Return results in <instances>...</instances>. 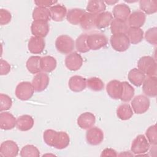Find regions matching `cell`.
Instances as JSON below:
<instances>
[{
    "label": "cell",
    "mask_w": 157,
    "mask_h": 157,
    "mask_svg": "<svg viewBox=\"0 0 157 157\" xmlns=\"http://www.w3.org/2000/svg\"><path fill=\"white\" fill-rule=\"evenodd\" d=\"M43 139L47 145L59 150L66 148L70 142L69 136L66 132H58L53 129L45 130L43 134Z\"/></svg>",
    "instance_id": "cell-1"
},
{
    "label": "cell",
    "mask_w": 157,
    "mask_h": 157,
    "mask_svg": "<svg viewBox=\"0 0 157 157\" xmlns=\"http://www.w3.org/2000/svg\"><path fill=\"white\" fill-rule=\"evenodd\" d=\"M137 67L148 77L156 75V63L150 56L141 57L137 62Z\"/></svg>",
    "instance_id": "cell-2"
},
{
    "label": "cell",
    "mask_w": 157,
    "mask_h": 157,
    "mask_svg": "<svg viewBox=\"0 0 157 157\" xmlns=\"http://www.w3.org/2000/svg\"><path fill=\"white\" fill-rule=\"evenodd\" d=\"M55 47L62 54H69L75 47V42L72 37L67 35H60L55 40Z\"/></svg>",
    "instance_id": "cell-3"
},
{
    "label": "cell",
    "mask_w": 157,
    "mask_h": 157,
    "mask_svg": "<svg viewBox=\"0 0 157 157\" xmlns=\"http://www.w3.org/2000/svg\"><path fill=\"white\" fill-rule=\"evenodd\" d=\"M110 42L113 49L120 52L127 50L130 45L129 40L126 34H113L110 39Z\"/></svg>",
    "instance_id": "cell-4"
},
{
    "label": "cell",
    "mask_w": 157,
    "mask_h": 157,
    "mask_svg": "<svg viewBox=\"0 0 157 157\" xmlns=\"http://www.w3.org/2000/svg\"><path fill=\"white\" fill-rule=\"evenodd\" d=\"M150 144L146 137L143 134L138 135L132 141L131 150L136 156L147 153L150 149Z\"/></svg>",
    "instance_id": "cell-5"
},
{
    "label": "cell",
    "mask_w": 157,
    "mask_h": 157,
    "mask_svg": "<svg viewBox=\"0 0 157 157\" xmlns=\"http://www.w3.org/2000/svg\"><path fill=\"white\" fill-rule=\"evenodd\" d=\"M34 93V89L31 83L29 82H21L16 86L15 94L18 99L21 101H26L32 98Z\"/></svg>",
    "instance_id": "cell-6"
},
{
    "label": "cell",
    "mask_w": 157,
    "mask_h": 157,
    "mask_svg": "<svg viewBox=\"0 0 157 157\" xmlns=\"http://www.w3.org/2000/svg\"><path fill=\"white\" fill-rule=\"evenodd\" d=\"M131 104L134 113L136 114H142L148 110L150 102L147 96L140 94L132 99Z\"/></svg>",
    "instance_id": "cell-7"
},
{
    "label": "cell",
    "mask_w": 157,
    "mask_h": 157,
    "mask_svg": "<svg viewBox=\"0 0 157 157\" xmlns=\"http://www.w3.org/2000/svg\"><path fill=\"white\" fill-rule=\"evenodd\" d=\"M87 44L90 50H97L107 45V39L102 33H92L88 35Z\"/></svg>",
    "instance_id": "cell-8"
},
{
    "label": "cell",
    "mask_w": 157,
    "mask_h": 157,
    "mask_svg": "<svg viewBox=\"0 0 157 157\" xmlns=\"http://www.w3.org/2000/svg\"><path fill=\"white\" fill-rule=\"evenodd\" d=\"M104 132L99 128L93 126L86 132V140L88 144L91 145H98L104 140Z\"/></svg>",
    "instance_id": "cell-9"
},
{
    "label": "cell",
    "mask_w": 157,
    "mask_h": 157,
    "mask_svg": "<svg viewBox=\"0 0 157 157\" xmlns=\"http://www.w3.org/2000/svg\"><path fill=\"white\" fill-rule=\"evenodd\" d=\"M19 151L18 145L13 140H8L1 143L0 155L3 157H15Z\"/></svg>",
    "instance_id": "cell-10"
},
{
    "label": "cell",
    "mask_w": 157,
    "mask_h": 157,
    "mask_svg": "<svg viewBox=\"0 0 157 157\" xmlns=\"http://www.w3.org/2000/svg\"><path fill=\"white\" fill-rule=\"evenodd\" d=\"M31 31L33 36L45 37L49 32L48 21L43 20H34L31 26Z\"/></svg>",
    "instance_id": "cell-11"
},
{
    "label": "cell",
    "mask_w": 157,
    "mask_h": 157,
    "mask_svg": "<svg viewBox=\"0 0 157 157\" xmlns=\"http://www.w3.org/2000/svg\"><path fill=\"white\" fill-rule=\"evenodd\" d=\"M66 67L70 71H75L78 70L83 64L82 56L77 52H71L65 58Z\"/></svg>",
    "instance_id": "cell-12"
},
{
    "label": "cell",
    "mask_w": 157,
    "mask_h": 157,
    "mask_svg": "<svg viewBox=\"0 0 157 157\" xmlns=\"http://www.w3.org/2000/svg\"><path fill=\"white\" fill-rule=\"evenodd\" d=\"M50 78L48 75L45 72H39L36 74L32 80V85L34 91L37 92H41L45 90L48 84Z\"/></svg>",
    "instance_id": "cell-13"
},
{
    "label": "cell",
    "mask_w": 157,
    "mask_h": 157,
    "mask_svg": "<svg viewBox=\"0 0 157 157\" xmlns=\"http://www.w3.org/2000/svg\"><path fill=\"white\" fill-rule=\"evenodd\" d=\"M142 91L145 96L155 97L157 95V78L151 76L145 78L142 83Z\"/></svg>",
    "instance_id": "cell-14"
},
{
    "label": "cell",
    "mask_w": 157,
    "mask_h": 157,
    "mask_svg": "<svg viewBox=\"0 0 157 157\" xmlns=\"http://www.w3.org/2000/svg\"><path fill=\"white\" fill-rule=\"evenodd\" d=\"M146 15L144 12L140 10H136L129 15L127 23L129 27L140 28L144 25Z\"/></svg>",
    "instance_id": "cell-15"
},
{
    "label": "cell",
    "mask_w": 157,
    "mask_h": 157,
    "mask_svg": "<svg viewBox=\"0 0 157 157\" xmlns=\"http://www.w3.org/2000/svg\"><path fill=\"white\" fill-rule=\"evenodd\" d=\"M96 118L94 115L89 112H86L80 114L77 120V124L83 129H88L93 127Z\"/></svg>",
    "instance_id": "cell-16"
},
{
    "label": "cell",
    "mask_w": 157,
    "mask_h": 157,
    "mask_svg": "<svg viewBox=\"0 0 157 157\" xmlns=\"http://www.w3.org/2000/svg\"><path fill=\"white\" fill-rule=\"evenodd\" d=\"M45 47V42L44 38L32 36L28 42V48L29 51L33 54L41 53Z\"/></svg>",
    "instance_id": "cell-17"
},
{
    "label": "cell",
    "mask_w": 157,
    "mask_h": 157,
    "mask_svg": "<svg viewBox=\"0 0 157 157\" xmlns=\"http://www.w3.org/2000/svg\"><path fill=\"white\" fill-rule=\"evenodd\" d=\"M17 119L9 112H1L0 113V127L4 130H10L16 126Z\"/></svg>",
    "instance_id": "cell-18"
},
{
    "label": "cell",
    "mask_w": 157,
    "mask_h": 157,
    "mask_svg": "<svg viewBox=\"0 0 157 157\" xmlns=\"http://www.w3.org/2000/svg\"><path fill=\"white\" fill-rule=\"evenodd\" d=\"M68 85L74 92L82 91L86 87V79L80 75H74L69 78Z\"/></svg>",
    "instance_id": "cell-19"
},
{
    "label": "cell",
    "mask_w": 157,
    "mask_h": 157,
    "mask_svg": "<svg viewBox=\"0 0 157 157\" xmlns=\"http://www.w3.org/2000/svg\"><path fill=\"white\" fill-rule=\"evenodd\" d=\"M131 14V9L126 4L121 3L114 6L112 12V15L115 19H119L127 21L129 15Z\"/></svg>",
    "instance_id": "cell-20"
},
{
    "label": "cell",
    "mask_w": 157,
    "mask_h": 157,
    "mask_svg": "<svg viewBox=\"0 0 157 157\" xmlns=\"http://www.w3.org/2000/svg\"><path fill=\"white\" fill-rule=\"evenodd\" d=\"M121 82L117 80L110 81L106 86L108 95L113 99H120L121 92Z\"/></svg>",
    "instance_id": "cell-21"
},
{
    "label": "cell",
    "mask_w": 157,
    "mask_h": 157,
    "mask_svg": "<svg viewBox=\"0 0 157 157\" xmlns=\"http://www.w3.org/2000/svg\"><path fill=\"white\" fill-rule=\"evenodd\" d=\"M50 18L55 21H61L67 15V9L62 4H55L49 8Z\"/></svg>",
    "instance_id": "cell-22"
},
{
    "label": "cell",
    "mask_w": 157,
    "mask_h": 157,
    "mask_svg": "<svg viewBox=\"0 0 157 157\" xmlns=\"http://www.w3.org/2000/svg\"><path fill=\"white\" fill-rule=\"evenodd\" d=\"M34 123V121L31 116L29 115H23L17 118L16 126L20 131H27L33 127Z\"/></svg>",
    "instance_id": "cell-23"
},
{
    "label": "cell",
    "mask_w": 157,
    "mask_h": 157,
    "mask_svg": "<svg viewBox=\"0 0 157 157\" xmlns=\"http://www.w3.org/2000/svg\"><path fill=\"white\" fill-rule=\"evenodd\" d=\"M113 20V15L110 12L104 11L96 15L95 25L98 29L108 27Z\"/></svg>",
    "instance_id": "cell-24"
},
{
    "label": "cell",
    "mask_w": 157,
    "mask_h": 157,
    "mask_svg": "<svg viewBox=\"0 0 157 157\" xmlns=\"http://www.w3.org/2000/svg\"><path fill=\"white\" fill-rule=\"evenodd\" d=\"M145 78V74L138 68L132 69L129 71L128 75L129 81L136 86H140L142 85Z\"/></svg>",
    "instance_id": "cell-25"
},
{
    "label": "cell",
    "mask_w": 157,
    "mask_h": 157,
    "mask_svg": "<svg viewBox=\"0 0 157 157\" xmlns=\"http://www.w3.org/2000/svg\"><path fill=\"white\" fill-rule=\"evenodd\" d=\"M129 28L127 21L115 18L113 19L110 25V31L112 34H126Z\"/></svg>",
    "instance_id": "cell-26"
},
{
    "label": "cell",
    "mask_w": 157,
    "mask_h": 157,
    "mask_svg": "<svg viewBox=\"0 0 157 157\" xmlns=\"http://www.w3.org/2000/svg\"><path fill=\"white\" fill-rule=\"evenodd\" d=\"M85 10L82 9L74 8L68 10L66 15V19L71 24L77 25L80 24V20L83 15L85 13Z\"/></svg>",
    "instance_id": "cell-27"
},
{
    "label": "cell",
    "mask_w": 157,
    "mask_h": 157,
    "mask_svg": "<svg viewBox=\"0 0 157 157\" xmlns=\"http://www.w3.org/2000/svg\"><path fill=\"white\" fill-rule=\"evenodd\" d=\"M96 14H93L90 12H85L80 21V25L81 28L84 30H90L96 27Z\"/></svg>",
    "instance_id": "cell-28"
},
{
    "label": "cell",
    "mask_w": 157,
    "mask_h": 157,
    "mask_svg": "<svg viewBox=\"0 0 157 157\" xmlns=\"http://www.w3.org/2000/svg\"><path fill=\"white\" fill-rule=\"evenodd\" d=\"M126 34L132 44H137L140 42L144 36V31L141 28L132 27L129 28Z\"/></svg>",
    "instance_id": "cell-29"
},
{
    "label": "cell",
    "mask_w": 157,
    "mask_h": 157,
    "mask_svg": "<svg viewBox=\"0 0 157 157\" xmlns=\"http://www.w3.org/2000/svg\"><path fill=\"white\" fill-rule=\"evenodd\" d=\"M40 59L39 56H30L26 61V68L31 74H38L42 71L40 66Z\"/></svg>",
    "instance_id": "cell-30"
},
{
    "label": "cell",
    "mask_w": 157,
    "mask_h": 157,
    "mask_svg": "<svg viewBox=\"0 0 157 157\" xmlns=\"http://www.w3.org/2000/svg\"><path fill=\"white\" fill-rule=\"evenodd\" d=\"M56 61L55 58L51 56H44L41 57L40 66L42 71L44 72H51L56 67Z\"/></svg>",
    "instance_id": "cell-31"
},
{
    "label": "cell",
    "mask_w": 157,
    "mask_h": 157,
    "mask_svg": "<svg viewBox=\"0 0 157 157\" xmlns=\"http://www.w3.org/2000/svg\"><path fill=\"white\" fill-rule=\"evenodd\" d=\"M121 92L120 99L123 102H128L131 101L135 93L134 88L127 82H121Z\"/></svg>",
    "instance_id": "cell-32"
},
{
    "label": "cell",
    "mask_w": 157,
    "mask_h": 157,
    "mask_svg": "<svg viewBox=\"0 0 157 157\" xmlns=\"http://www.w3.org/2000/svg\"><path fill=\"white\" fill-rule=\"evenodd\" d=\"M106 6L103 1L91 0L88 1L86 6V10L88 12L96 15L104 12Z\"/></svg>",
    "instance_id": "cell-33"
},
{
    "label": "cell",
    "mask_w": 157,
    "mask_h": 157,
    "mask_svg": "<svg viewBox=\"0 0 157 157\" xmlns=\"http://www.w3.org/2000/svg\"><path fill=\"white\" fill-rule=\"evenodd\" d=\"M117 115L121 120H128L133 115V110L128 104H122L117 109Z\"/></svg>",
    "instance_id": "cell-34"
},
{
    "label": "cell",
    "mask_w": 157,
    "mask_h": 157,
    "mask_svg": "<svg viewBox=\"0 0 157 157\" xmlns=\"http://www.w3.org/2000/svg\"><path fill=\"white\" fill-rule=\"evenodd\" d=\"M139 7L142 12L145 14H153L157 11V1L155 0H140Z\"/></svg>",
    "instance_id": "cell-35"
},
{
    "label": "cell",
    "mask_w": 157,
    "mask_h": 157,
    "mask_svg": "<svg viewBox=\"0 0 157 157\" xmlns=\"http://www.w3.org/2000/svg\"><path fill=\"white\" fill-rule=\"evenodd\" d=\"M32 17L34 20H43L48 21L50 18V13L48 8L36 7L34 9Z\"/></svg>",
    "instance_id": "cell-36"
},
{
    "label": "cell",
    "mask_w": 157,
    "mask_h": 157,
    "mask_svg": "<svg viewBox=\"0 0 157 157\" xmlns=\"http://www.w3.org/2000/svg\"><path fill=\"white\" fill-rule=\"evenodd\" d=\"M88 34H82L76 39L75 46L76 50L80 53H86L90 50L87 44Z\"/></svg>",
    "instance_id": "cell-37"
},
{
    "label": "cell",
    "mask_w": 157,
    "mask_h": 157,
    "mask_svg": "<svg viewBox=\"0 0 157 157\" xmlns=\"http://www.w3.org/2000/svg\"><path fill=\"white\" fill-rule=\"evenodd\" d=\"M21 157H39L40 152L38 148L33 145H26L24 146L20 153Z\"/></svg>",
    "instance_id": "cell-38"
},
{
    "label": "cell",
    "mask_w": 157,
    "mask_h": 157,
    "mask_svg": "<svg viewBox=\"0 0 157 157\" xmlns=\"http://www.w3.org/2000/svg\"><path fill=\"white\" fill-rule=\"evenodd\" d=\"M86 86L92 91H99L104 88V84L101 78L93 77L86 80Z\"/></svg>",
    "instance_id": "cell-39"
},
{
    "label": "cell",
    "mask_w": 157,
    "mask_h": 157,
    "mask_svg": "<svg viewBox=\"0 0 157 157\" xmlns=\"http://www.w3.org/2000/svg\"><path fill=\"white\" fill-rule=\"evenodd\" d=\"M146 138L150 144L156 145L157 144V130L156 124L150 126L145 132Z\"/></svg>",
    "instance_id": "cell-40"
},
{
    "label": "cell",
    "mask_w": 157,
    "mask_h": 157,
    "mask_svg": "<svg viewBox=\"0 0 157 157\" xmlns=\"http://www.w3.org/2000/svg\"><path fill=\"white\" fill-rule=\"evenodd\" d=\"M145 39L146 41L151 45H156L157 44V28L153 27L149 28L145 34Z\"/></svg>",
    "instance_id": "cell-41"
},
{
    "label": "cell",
    "mask_w": 157,
    "mask_h": 157,
    "mask_svg": "<svg viewBox=\"0 0 157 157\" xmlns=\"http://www.w3.org/2000/svg\"><path fill=\"white\" fill-rule=\"evenodd\" d=\"M12 105V101L10 96L6 94H0V110L1 112L9 110Z\"/></svg>",
    "instance_id": "cell-42"
},
{
    "label": "cell",
    "mask_w": 157,
    "mask_h": 157,
    "mask_svg": "<svg viewBox=\"0 0 157 157\" xmlns=\"http://www.w3.org/2000/svg\"><path fill=\"white\" fill-rule=\"evenodd\" d=\"M12 18V15L9 11L6 9H1L0 10V24L6 25L10 23Z\"/></svg>",
    "instance_id": "cell-43"
},
{
    "label": "cell",
    "mask_w": 157,
    "mask_h": 157,
    "mask_svg": "<svg viewBox=\"0 0 157 157\" xmlns=\"http://www.w3.org/2000/svg\"><path fill=\"white\" fill-rule=\"evenodd\" d=\"M0 66H1V69H0V74L1 75H7L9 73L10 71V66L9 63L6 61V60L3 59H1L0 61Z\"/></svg>",
    "instance_id": "cell-44"
},
{
    "label": "cell",
    "mask_w": 157,
    "mask_h": 157,
    "mask_svg": "<svg viewBox=\"0 0 157 157\" xmlns=\"http://www.w3.org/2000/svg\"><path fill=\"white\" fill-rule=\"evenodd\" d=\"M57 1H49V0H38L35 1L34 3L37 6V7H50L54 5L55 4L57 3Z\"/></svg>",
    "instance_id": "cell-45"
},
{
    "label": "cell",
    "mask_w": 157,
    "mask_h": 157,
    "mask_svg": "<svg viewBox=\"0 0 157 157\" xmlns=\"http://www.w3.org/2000/svg\"><path fill=\"white\" fill-rule=\"evenodd\" d=\"M118 154L117 153V151L110 148H107L103 150L101 154V156H117Z\"/></svg>",
    "instance_id": "cell-46"
},
{
    "label": "cell",
    "mask_w": 157,
    "mask_h": 157,
    "mask_svg": "<svg viewBox=\"0 0 157 157\" xmlns=\"http://www.w3.org/2000/svg\"><path fill=\"white\" fill-rule=\"evenodd\" d=\"M118 156H133V154L132 153H131L129 151H123V152H121L120 153L119 155H118Z\"/></svg>",
    "instance_id": "cell-47"
},
{
    "label": "cell",
    "mask_w": 157,
    "mask_h": 157,
    "mask_svg": "<svg viewBox=\"0 0 157 157\" xmlns=\"http://www.w3.org/2000/svg\"><path fill=\"white\" fill-rule=\"evenodd\" d=\"M118 1H104V2H105V4L106 3V4H109V5H112L113 4L117 3Z\"/></svg>",
    "instance_id": "cell-48"
}]
</instances>
